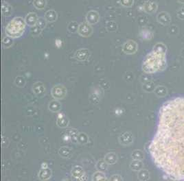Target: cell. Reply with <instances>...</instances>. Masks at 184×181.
Returning a JSON list of instances; mask_svg holds the SVG:
<instances>
[{
	"mask_svg": "<svg viewBox=\"0 0 184 181\" xmlns=\"http://www.w3.org/2000/svg\"><path fill=\"white\" fill-rule=\"evenodd\" d=\"M152 158L168 178L184 180V98L165 102L149 145Z\"/></svg>",
	"mask_w": 184,
	"mask_h": 181,
	"instance_id": "obj_1",
	"label": "cell"
},
{
	"mask_svg": "<svg viewBox=\"0 0 184 181\" xmlns=\"http://www.w3.org/2000/svg\"><path fill=\"white\" fill-rule=\"evenodd\" d=\"M26 26L25 19L21 17H17L7 24L5 28V33L6 36L13 38H17L23 34Z\"/></svg>",
	"mask_w": 184,
	"mask_h": 181,
	"instance_id": "obj_2",
	"label": "cell"
},
{
	"mask_svg": "<svg viewBox=\"0 0 184 181\" xmlns=\"http://www.w3.org/2000/svg\"><path fill=\"white\" fill-rule=\"evenodd\" d=\"M67 93H68V91H67L66 87L61 84H56L52 88L51 95L55 100H63L66 96Z\"/></svg>",
	"mask_w": 184,
	"mask_h": 181,
	"instance_id": "obj_3",
	"label": "cell"
},
{
	"mask_svg": "<svg viewBox=\"0 0 184 181\" xmlns=\"http://www.w3.org/2000/svg\"><path fill=\"white\" fill-rule=\"evenodd\" d=\"M77 33L83 37H89L93 33V28L91 27V25L87 22L81 23L79 24Z\"/></svg>",
	"mask_w": 184,
	"mask_h": 181,
	"instance_id": "obj_4",
	"label": "cell"
},
{
	"mask_svg": "<svg viewBox=\"0 0 184 181\" xmlns=\"http://www.w3.org/2000/svg\"><path fill=\"white\" fill-rule=\"evenodd\" d=\"M91 55V52L87 48H80L74 53V58L78 61L84 62L88 60Z\"/></svg>",
	"mask_w": 184,
	"mask_h": 181,
	"instance_id": "obj_5",
	"label": "cell"
},
{
	"mask_svg": "<svg viewBox=\"0 0 184 181\" xmlns=\"http://www.w3.org/2000/svg\"><path fill=\"white\" fill-rule=\"evenodd\" d=\"M137 45L135 41L132 40L126 41L122 45V51L126 54H133L137 52Z\"/></svg>",
	"mask_w": 184,
	"mask_h": 181,
	"instance_id": "obj_6",
	"label": "cell"
},
{
	"mask_svg": "<svg viewBox=\"0 0 184 181\" xmlns=\"http://www.w3.org/2000/svg\"><path fill=\"white\" fill-rule=\"evenodd\" d=\"M33 93L38 98H43L45 95L46 88L45 85L41 82H36L34 83L32 87Z\"/></svg>",
	"mask_w": 184,
	"mask_h": 181,
	"instance_id": "obj_7",
	"label": "cell"
},
{
	"mask_svg": "<svg viewBox=\"0 0 184 181\" xmlns=\"http://www.w3.org/2000/svg\"><path fill=\"white\" fill-rule=\"evenodd\" d=\"M100 20V15L99 13L94 10H91L87 13L86 15V21L90 25L96 24Z\"/></svg>",
	"mask_w": 184,
	"mask_h": 181,
	"instance_id": "obj_8",
	"label": "cell"
},
{
	"mask_svg": "<svg viewBox=\"0 0 184 181\" xmlns=\"http://www.w3.org/2000/svg\"><path fill=\"white\" fill-rule=\"evenodd\" d=\"M71 175L76 180H82L84 179V177L85 176L84 170L83 168L80 165H75L74 166L72 171H71Z\"/></svg>",
	"mask_w": 184,
	"mask_h": 181,
	"instance_id": "obj_9",
	"label": "cell"
},
{
	"mask_svg": "<svg viewBox=\"0 0 184 181\" xmlns=\"http://www.w3.org/2000/svg\"><path fill=\"white\" fill-rule=\"evenodd\" d=\"M120 143L123 145H129L133 143V137L130 132H125L120 134L119 137Z\"/></svg>",
	"mask_w": 184,
	"mask_h": 181,
	"instance_id": "obj_10",
	"label": "cell"
},
{
	"mask_svg": "<svg viewBox=\"0 0 184 181\" xmlns=\"http://www.w3.org/2000/svg\"><path fill=\"white\" fill-rule=\"evenodd\" d=\"M69 124V119L63 113H59L56 118V125L61 128H68Z\"/></svg>",
	"mask_w": 184,
	"mask_h": 181,
	"instance_id": "obj_11",
	"label": "cell"
},
{
	"mask_svg": "<svg viewBox=\"0 0 184 181\" xmlns=\"http://www.w3.org/2000/svg\"><path fill=\"white\" fill-rule=\"evenodd\" d=\"M25 21L27 26L33 27L36 26L38 19V17L35 13H29L25 17Z\"/></svg>",
	"mask_w": 184,
	"mask_h": 181,
	"instance_id": "obj_12",
	"label": "cell"
},
{
	"mask_svg": "<svg viewBox=\"0 0 184 181\" xmlns=\"http://www.w3.org/2000/svg\"><path fill=\"white\" fill-rule=\"evenodd\" d=\"M52 175V170L49 168H41V169L38 172V178L41 180H48L49 178H51Z\"/></svg>",
	"mask_w": 184,
	"mask_h": 181,
	"instance_id": "obj_13",
	"label": "cell"
},
{
	"mask_svg": "<svg viewBox=\"0 0 184 181\" xmlns=\"http://www.w3.org/2000/svg\"><path fill=\"white\" fill-rule=\"evenodd\" d=\"M58 15L54 9H49L46 11L44 15V18L47 21L48 23L55 22L57 19Z\"/></svg>",
	"mask_w": 184,
	"mask_h": 181,
	"instance_id": "obj_14",
	"label": "cell"
},
{
	"mask_svg": "<svg viewBox=\"0 0 184 181\" xmlns=\"http://www.w3.org/2000/svg\"><path fill=\"white\" fill-rule=\"evenodd\" d=\"M48 108L52 113H59L62 108L61 104L58 100H53L49 102L48 104Z\"/></svg>",
	"mask_w": 184,
	"mask_h": 181,
	"instance_id": "obj_15",
	"label": "cell"
},
{
	"mask_svg": "<svg viewBox=\"0 0 184 181\" xmlns=\"http://www.w3.org/2000/svg\"><path fill=\"white\" fill-rule=\"evenodd\" d=\"M104 159L109 165H114L118 162V154H117L115 152H108L107 154H106V155L104 157Z\"/></svg>",
	"mask_w": 184,
	"mask_h": 181,
	"instance_id": "obj_16",
	"label": "cell"
},
{
	"mask_svg": "<svg viewBox=\"0 0 184 181\" xmlns=\"http://www.w3.org/2000/svg\"><path fill=\"white\" fill-rule=\"evenodd\" d=\"M2 13L4 17H10L13 13V8L11 5L6 2H3L2 6Z\"/></svg>",
	"mask_w": 184,
	"mask_h": 181,
	"instance_id": "obj_17",
	"label": "cell"
},
{
	"mask_svg": "<svg viewBox=\"0 0 184 181\" xmlns=\"http://www.w3.org/2000/svg\"><path fill=\"white\" fill-rule=\"evenodd\" d=\"M72 150L68 147L63 146L59 149V154L63 158H69L72 156Z\"/></svg>",
	"mask_w": 184,
	"mask_h": 181,
	"instance_id": "obj_18",
	"label": "cell"
},
{
	"mask_svg": "<svg viewBox=\"0 0 184 181\" xmlns=\"http://www.w3.org/2000/svg\"><path fill=\"white\" fill-rule=\"evenodd\" d=\"M109 167V164L106 162L105 159H100L99 160L96 164H95V168L97 169L98 171H100V172H105L107 171Z\"/></svg>",
	"mask_w": 184,
	"mask_h": 181,
	"instance_id": "obj_19",
	"label": "cell"
},
{
	"mask_svg": "<svg viewBox=\"0 0 184 181\" xmlns=\"http://www.w3.org/2000/svg\"><path fill=\"white\" fill-rule=\"evenodd\" d=\"M77 142L80 145H85L89 142V137L84 133H80L77 137Z\"/></svg>",
	"mask_w": 184,
	"mask_h": 181,
	"instance_id": "obj_20",
	"label": "cell"
},
{
	"mask_svg": "<svg viewBox=\"0 0 184 181\" xmlns=\"http://www.w3.org/2000/svg\"><path fill=\"white\" fill-rule=\"evenodd\" d=\"M91 180L93 181H100V180H107V178L106 177L103 172L97 171L92 175Z\"/></svg>",
	"mask_w": 184,
	"mask_h": 181,
	"instance_id": "obj_21",
	"label": "cell"
},
{
	"mask_svg": "<svg viewBox=\"0 0 184 181\" xmlns=\"http://www.w3.org/2000/svg\"><path fill=\"white\" fill-rule=\"evenodd\" d=\"M141 168H142V163L140 160L133 159L131 163H130V168L133 171H140Z\"/></svg>",
	"mask_w": 184,
	"mask_h": 181,
	"instance_id": "obj_22",
	"label": "cell"
},
{
	"mask_svg": "<svg viewBox=\"0 0 184 181\" xmlns=\"http://www.w3.org/2000/svg\"><path fill=\"white\" fill-rule=\"evenodd\" d=\"M79 134L78 130L74 128H71L68 131H67V135L73 142H77V137Z\"/></svg>",
	"mask_w": 184,
	"mask_h": 181,
	"instance_id": "obj_23",
	"label": "cell"
},
{
	"mask_svg": "<svg viewBox=\"0 0 184 181\" xmlns=\"http://www.w3.org/2000/svg\"><path fill=\"white\" fill-rule=\"evenodd\" d=\"M47 5L46 0H34L33 6L37 10H43Z\"/></svg>",
	"mask_w": 184,
	"mask_h": 181,
	"instance_id": "obj_24",
	"label": "cell"
},
{
	"mask_svg": "<svg viewBox=\"0 0 184 181\" xmlns=\"http://www.w3.org/2000/svg\"><path fill=\"white\" fill-rule=\"evenodd\" d=\"M14 38L6 36L5 37H3V41H2V43H3V48L7 49V48H9L11 47V46L13 45L14 43Z\"/></svg>",
	"mask_w": 184,
	"mask_h": 181,
	"instance_id": "obj_25",
	"label": "cell"
},
{
	"mask_svg": "<svg viewBox=\"0 0 184 181\" xmlns=\"http://www.w3.org/2000/svg\"><path fill=\"white\" fill-rule=\"evenodd\" d=\"M15 84L17 87H18L19 88H23L25 87V85H26V81L23 76H19L16 77V78L15 80Z\"/></svg>",
	"mask_w": 184,
	"mask_h": 181,
	"instance_id": "obj_26",
	"label": "cell"
},
{
	"mask_svg": "<svg viewBox=\"0 0 184 181\" xmlns=\"http://www.w3.org/2000/svg\"><path fill=\"white\" fill-rule=\"evenodd\" d=\"M79 24L76 21H71L68 26V30L71 33H74L76 32H78V29H79Z\"/></svg>",
	"mask_w": 184,
	"mask_h": 181,
	"instance_id": "obj_27",
	"label": "cell"
},
{
	"mask_svg": "<svg viewBox=\"0 0 184 181\" xmlns=\"http://www.w3.org/2000/svg\"><path fill=\"white\" fill-rule=\"evenodd\" d=\"M131 157L135 160L141 161L144 158L143 152L140 150H134L131 154Z\"/></svg>",
	"mask_w": 184,
	"mask_h": 181,
	"instance_id": "obj_28",
	"label": "cell"
},
{
	"mask_svg": "<svg viewBox=\"0 0 184 181\" xmlns=\"http://www.w3.org/2000/svg\"><path fill=\"white\" fill-rule=\"evenodd\" d=\"M138 178L140 180H145L148 178V172L146 170L140 169L139 173H138Z\"/></svg>",
	"mask_w": 184,
	"mask_h": 181,
	"instance_id": "obj_29",
	"label": "cell"
},
{
	"mask_svg": "<svg viewBox=\"0 0 184 181\" xmlns=\"http://www.w3.org/2000/svg\"><path fill=\"white\" fill-rule=\"evenodd\" d=\"M47 21L45 20V18H42V17H40V18H38V21H37V26L41 28V29L43 30L44 28L47 26Z\"/></svg>",
	"mask_w": 184,
	"mask_h": 181,
	"instance_id": "obj_30",
	"label": "cell"
},
{
	"mask_svg": "<svg viewBox=\"0 0 184 181\" xmlns=\"http://www.w3.org/2000/svg\"><path fill=\"white\" fill-rule=\"evenodd\" d=\"M120 3L122 6L125 8H130L134 3V0H120Z\"/></svg>",
	"mask_w": 184,
	"mask_h": 181,
	"instance_id": "obj_31",
	"label": "cell"
},
{
	"mask_svg": "<svg viewBox=\"0 0 184 181\" xmlns=\"http://www.w3.org/2000/svg\"><path fill=\"white\" fill-rule=\"evenodd\" d=\"M31 28H31L30 32H31L32 35H33V36H38V35H39L41 34L42 30L41 29V28H38L37 25Z\"/></svg>",
	"mask_w": 184,
	"mask_h": 181,
	"instance_id": "obj_32",
	"label": "cell"
},
{
	"mask_svg": "<svg viewBox=\"0 0 184 181\" xmlns=\"http://www.w3.org/2000/svg\"><path fill=\"white\" fill-rule=\"evenodd\" d=\"M109 180L122 181V180H123V178L120 174H114V175H113L110 178H109Z\"/></svg>",
	"mask_w": 184,
	"mask_h": 181,
	"instance_id": "obj_33",
	"label": "cell"
},
{
	"mask_svg": "<svg viewBox=\"0 0 184 181\" xmlns=\"http://www.w3.org/2000/svg\"><path fill=\"white\" fill-rule=\"evenodd\" d=\"M48 168L47 163H42V165H41V168Z\"/></svg>",
	"mask_w": 184,
	"mask_h": 181,
	"instance_id": "obj_34",
	"label": "cell"
}]
</instances>
